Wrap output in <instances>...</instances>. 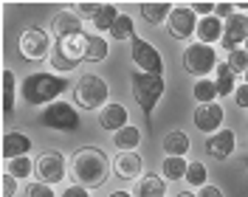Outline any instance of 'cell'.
Returning a JSON list of instances; mask_svg holds the SVG:
<instances>
[{"label": "cell", "mask_w": 248, "mask_h": 197, "mask_svg": "<svg viewBox=\"0 0 248 197\" xmlns=\"http://www.w3.org/2000/svg\"><path fill=\"white\" fill-rule=\"evenodd\" d=\"M71 175L85 189H99L110 178V158L99 147H79L71 155Z\"/></svg>", "instance_id": "obj_1"}, {"label": "cell", "mask_w": 248, "mask_h": 197, "mask_svg": "<svg viewBox=\"0 0 248 197\" xmlns=\"http://www.w3.org/2000/svg\"><path fill=\"white\" fill-rule=\"evenodd\" d=\"M68 91V79L60 74L37 71L23 79V102L26 105H54Z\"/></svg>", "instance_id": "obj_2"}, {"label": "cell", "mask_w": 248, "mask_h": 197, "mask_svg": "<svg viewBox=\"0 0 248 197\" xmlns=\"http://www.w3.org/2000/svg\"><path fill=\"white\" fill-rule=\"evenodd\" d=\"M85 48H88V34H77V37H62L51 51V68L57 74H71L77 71L79 62H85Z\"/></svg>", "instance_id": "obj_3"}, {"label": "cell", "mask_w": 248, "mask_h": 197, "mask_svg": "<svg viewBox=\"0 0 248 197\" xmlns=\"http://www.w3.org/2000/svg\"><path fill=\"white\" fill-rule=\"evenodd\" d=\"M164 91H167L164 76L144 74V71H136V74H133V96H136V105L141 107V113H144L147 121H153V110H155V105L161 102Z\"/></svg>", "instance_id": "obj_4"}, {"label": "cell", "mask_w": 248, "mask_h": 197, "mask_svg": "<svg viewBox=\"0 0 248 197\" xmlns=\"http://www.w3.org/2000/svg\"><path fill=\"white\" fill-rule=\"evenodd\" d=\"M108 96H110L108 82L99 74H85L77 82V88H74V99L85 110H105L108 107Z\"/></svg>", "instance_id": "obj_5"}, {"label": "cell", "mask_w": 248, "mask_h": 197, "mask_svg": "<svg viewBox=\"0 0 248 197\" xmlns=\"http://www.w3.org/2000/svg\"><path fill=\"white\" fill-rule=\"evenodd\" d=\"M184 71L192 76H198V79H206V76L217 71V54L212 45H203V43H192V45H186L184 51Z\"/></svg>", "instance_id": "obj_6"}, {"label": "cell", "mask_w": 248, "mask_h": 197, "mask_svg": "<svg viewBox=\"0 0 248 197\" xmlns=\"http://www.w3.org/2000/svg\"><path fill=\"white\" fill-rule=\"evenodd\" d=\"M40 121L46 124V127H51V130H57V133H77L79 113H77V107L68 105V102H54V105H48L43 110Z\"/></svg>", "instance_id": "obj_7"}, {"label": "cell", "mask_w": 248, "mask_h": 197, "mask_svg": "<svg viewBox=\"0 0 248 197\" xmlns=\"http://www.w3.org/2000/svg\"><path fill=\"white\" fill-rule=\"evenodd\" d=\"M17 45H20V54L29 62L46 60L48 54L54 51V48H51V34H48L46 29H26L20 34V43H17Z\"/></svg>", "instance_id": "obj_8"}, {"label": "cell", "mask_w": 248, "mask_h": 197, "mask_svg": "<svg viewBox=\"0 0 248 197\" xmlns=\"http://www.w3.org/2000/svg\"><path fill=\"white\" fill-rule=\"evenodd\" d=\"M198 23H201V20L192 12V6L178 3V6L172 9L170 20H167V29H170V37H175V40H189V37L198 34Z\"/></svg>", "instance_id": "obj_9"}, {"label": "cell", "mask_w": 248, "mask_h": 197, "mask_svg": "<svg viewBox=\"0 0 248 197\" xmlns=\"http://www.w3.org/2000/svg\"><path fill=\"white\" fill-rule=\"evenodd\" d=\"M130 54H133V60H136V65H139V71L164 76V60H161L158 48H153L147 40L133 37V40H130Z\"/></svg>", "instance_id": "obj_10"}, {"label": "cell", "mask_w": 248, "mask_h": 197, "mask_svg": "<svg viewBox=\"0 0 248 197\" xmlns=\"http://www.w3.org/2000/svg\"><path fill=\"white\" fill-rule=\"evenodd\" d=\"M65 155L57 150H46L40 158H37V167H34V175L40 178V183H48V186H54V183H60L65 178Z\"/></svg>", "instance_id": "obj_11"}, {"label": "cell", "mask_w": 248, "mask_h": 197, "mask_svg": "<svg viewBox=\"0 0 248 197\" xmlns=\"http://www.w3.org/2000/svg\"><path fill=\"white\" fill-rule=\"evenodd\" d=\"M246 43H248V15H232L226 20L220 45L226 48V54H232L237 48H243Z\"/></svg>", "instance_id": "obj_12"}, {"label": "cell", "mask_w": 248, "mask_h": 197, "mask_svg": "<svg viewBox=\"0 0 248 197\" xmlns=\"http://www.w3.org/2000/svg\"><path fill=\"white\" fill-rule=\"evenodd\" d=\"M223 119H226V113H223V107L217 105V102L215 105H198L195 113H192L195 127H198L201 133H206V136L220 133V130H223Z\"/></svg>", "instance_id": "obj_13"}, {"label": "cell", "mask_w": 248, "mask_h": 197, "mask_svg": "<svg viewBox=\"0 0 248 197\" xmlns=\"http://www.w3.org/2000/svg\"><path fill=\"white\" fill-rule=\"evenodd\" d=\"M113 169L122 181H141L144 178V161L139 152H119L113 158Z\"/></svg>", "instance_id": "obj_14"}, {"label": "cell", "mask_w": 248, "mask_h": 197, "mask_svg": "<svg viewBox=\"0 0 248 197\" xmlns=\"http://www.w3.org/2000/svg\"><path fill=\"white\" fill-rule=\"evenodd\" d=\"M234 150H237V136H234L232 130H226V127H223L220 133L206 138V152H209L212 158H217V161L229 158Z\"/></svg>", "instance_id": "obj_15"}, {"label": "cell", "mask_w": 248, "mask_h": 197, "mask_svg": "<svg viewBox=\"0 0 248 197\" xmlns=\"http://www.w3.org/2000/svg\"><path fill=\"white\" fill-rule=\"evenodd\" d=\"M127 119H130V113H127V107L124 105H108L105 110H99V124L108 130V133H119L127 127Z\"/></svg>", "instance_id": "obj_16"}, {"label": "cell", "mask_w": 248, "mask_h": 197, "mask_svg": "<svg viewBox=\"0 0 248 197\" xmlns=\"http://www.w3.org/2000/svg\"><path fill=\"white\" fill-rule=\"evenodd\" d=\"M31 150V138L23 136V133H6L3 136V158L6 161H15V158H23V155H29Z\"/></svg>", "instance_id": "obj_17"}, {"label": "cell", "mask_w": 248, "mask_h": 197, "mask_svg": "<svg viewBox=\"0 0 248 197\" xmlns=\"http://www.w3.org/2000/svg\"><path fill=\"white\" fill-rule=\"evenodd\" d=\"M223 20L220 17H201V23H198V43H203V45H212V43H220L223 40Z\"/></svg>", "instance_id": "obj_18"}, {"label": "cell", "mask_w": 248, "mask_h": 197, "mask_svg": "<svg viewBox=\"0 0 248 197\" xmlns=\"http://www.w3.org/2000/svg\"><path fill=\"white\" fill-rule=\"evenodd\" d=\"M54 34H57V40L62 37H77V34H85L82 31V17L74 15V12H62V15L54 17Z\"/></svg>", "instance_id": "obj_19"}, {"label": "cell", "mask_w": 248, "mask_h": 197, "mask_svg": "<svg viewBox=\"0 0 248 197\" xmlns=\"http://www.w3.org/2000/svg\"><path fill=\"white\" fill-rule=\"evenodd\" d=\"M189 150H192V138H189V133H184V130H170V133L164 136V152H167V155H172V158H184Z\"/></svg>", "instance_id": "obj_20"}, {"label": "cell", "mask_w": 248, "mask_h": 197, "mask_svg": "<svg viewBox=\"0 0 248 197\" xmlns=\"http://www.w3.org/2000/svg\"><path fill=\"white\" fill-rule=\"evenodd\" d=\"M167 195V181L161 175H144L141 181H136L133 197H164Z\"/></svg>", "instance_id": "obj_21"}, {"label": "cell", "mask_w": 248, "mask_h": 197, "mask_svg": "<svg viewBox=\"0 0 248 197\" xmlns=\"http://www.w3.org/2000/svg\"><path fill=\"white\" fill-rule=\"evenodd\" d=\"M172 9L175 6H170V3H139V15L150 23V26H161V23H167L172 15Z\"/></svg>", "instance_id": "obj_22"}, {"label": "cell", "mask_w": 248, "mask_h": 197, "mask_svg": "<svg viewBox=\"0 0 248 197\" xmlns=\"http://www.w3.org/2000/svg\"><path fill=\"white\" fill-rule=\"evenodd\" d=\"M113 144H116V150L119 152H136V147L141 144V130L127 124L124 130L113 133Z\"/></svg>", "instance_id": "obj_23"}, {"label": "cell", "mask_w": 248, "mask_h": 197, "mask_svg": "<svg viewBox=\"0 0 248 197\" xmlns=\"http://www.w3.org/2000/svg\"><path fill=\"white\" fill-rule=\"evenodd\" d=\"M186 169H189V161H186V158H172V155H167V158L161 161V178L167 183L181 181V178H186Z\"/></svg>", "instance_id": "obj_24"}, {"label": "cell", "mask_w": 248, "mask_h": 197, "mask_svg": "<svg viewBox=\"0 0 248 197\" xmlns=\"http://www.w3.org/2000/svg\"><path fill=\"white\" fill-rule=\"evenodd\" d=\"M237 76L232 74V68L226 65V62H220L217 65V79H215V85H217V96L220 99H226V96H234L237 93Z\"/></svg>", "instance_id": "obj_25"}, {"label": "cell", "mask_w": 248, "mask_h": 197, "mask_svg": "<svg viewBox=\"0 0 248 197\" xmlns=\"http://www.w3.org/2000/svg\"><path fill=\"white\" fill-rule=\"evenodd\" d=\"M119 9L113 6V3H102L99 6V12H96V17H93V29L96 31H108L110 34V29L116 26V20H119Z\"/></svg>", "instance_id": "obj_26"}, {"label": "cell", "mask_w": 248, "mask_h": 197, "mask_svg": "<svg viewBox=\"0 0 248 197\" xmlns=\"http://www.w3.org/2000/svg\"><path fill=\"white\" fill-rule=\"evenodd\" d=\"M15 99H17V79L6 68L3 71V113H6V119H12V113H15Z\"/></svg>", "instance_id": "obj_27"}, {"label": "cell", "mask_w": 248, "mask_h": 197, "mask_svg": "<svg viewBox=\"0 0 248 197\" xmlns=\"http://www.w3.org/2000/svg\"><path fill=\"white\" fill-rule=\"evenodd\" d=\"M108 60V40L99 34H88V48H85V62H105Z\"/></svg>", "instance_id": "obj_28"}, {"label": "cell", "mask_w": 248, "mask_h": 197, "mask_svg": "<svg viewBox=\"0 0 248 197\" xmlns=\"http://www.w3.org/2000/svg\"><path fill=\"white\" fill-rule=\"evenodd\" d=\"M34 167H37V161L23 155V158H15V161H6V175H12L17 181H26L29 175H34Z\"/></svg>", "instance_id": "obj_29"}, {"label": "cell", "mask_w": 248, "mask_h": 197, "mask_svg": "<svg viewBox=\"0 0 248 197\" xmlns=\"http://www.w3.org/2000/svg\"><path fill=\"white\" fill-rule=\"evenodd\" d=\"M192 96H195V102L198 105H215L217 99V85L212 79H201V82H195V88H192Z\"/></svg>", "instance_id": "obj_30"}, {"label": "cell", "mask_w": 248, "mask_h": 197, "mask_svg": "<svg viewBox=\"0 0 248 197\" xmlns=\"http://www.w3.org/2000/svg\"><path fill=\"white\" fill-rule=\"evenodd\" d=\"M110 37H113V40H133V37H139V34H136V26H133V17L130 15L119 17L116 26L110 29Z\"/></svg>", "instance_id": "obj_31"}, {"label": "cell", "mask_w": 248, "mask_h": 197, "mask_svg": "<svg viewBox=\"0 0 248 197\" xmlns=\"http://www.w3.org/2000/svg\"><path fill=\"white\" fill-rule=\"evenodd\" d=\"M206 178H209V169L203 167V161H192V164H189V169H186V178H184V181L189 183V186H198V189H203V186H206Z\"/></svg>", "instance_id": "obj_32"}, {"label": "cell", "mask_w": 248, "mask_h": 197, "mask_svg": "<svg viewBox=\"0 0 248 197\" xmlns=\"http://www.w3.org/2000/svg\"><path fill=\"white\" fill-rule=\"evenodd\" d=\"M226 65L232 68V74L234 76H246V71H248V51L246 48H237V51H232L229 57H226Z\"/></svg>", "instance_id": "obj_33"}, {"label": "cell", "mask_w": 248, "mask_h": 197, "mask_svg": "<svg viewBox=\"0 0 248 197\" xmlns=\"http://www.w3.org/2000/svg\"><path fill=\"white\" fill-rule=\"evenodd\" d=\"M26 197H57L54 195V189H51V186H48V183H29V186H26Z\"/></svg>", "instance_id": "obj_34"}, {"label": "cell", "mask_w": 248, "mask_h": 197, "mask_svg": "<svg viewBox=\"0 0 248 197\" xmlns=\"http://www.w3.org/2000/svg\"><path fill=\"white\" fill-rule=\"evenodd\" d=\"M99 6H102V3H74V12H79V17H88V20H93V17H96V12H99Z\"/></svg>", "instance_id": "obj_35"}, {"label": "cell", "mask_w": 248, "mask_h": 197, "mask_svg": "<svg viewBox=\"0 0 248 197\" xmlns=\"http://www.w3.org/2000/svg\"><path fill=\"white\" fill-rule=\"evenodd\" d=\"M234 102H237V107H243V110H248V85L243 82V85H237V93H234Z\"/></svg>", "instance_id": "obj_36"}, {"label": "cell", "mask_w": 248, "mask_h": 197, "mask_svg": "<svg viewBox=\"0 0 248 197\" xmlns=\"http://www.w3.org/2000/svg\"><path fill=\"white\" fill-rule=\"evenodd\" d=\"M17 195V178L3 175V197H15Z\"/></svg>", "instance_id": "obj_37"}, {"label": "cell", "mask_w": 248, "mask_h": 197, "mask_svg": "<svg viewBox=\"0 0 248 197\" xmlns=\"http://www.w3.org/2000/svg\"><path fill=\"white\" fill-rule=\"evenodd\" d=\"M62 197H91V189H85V186L74 183V186H68V189L62 192Z\"/></svg>", "instance_id": "obj_38"}, {"label": "cell", "mask_w": 248, "mask_h": 197, "mask_svg": "<svg viewBox=\"0 0 248 197\" xmlns=\"http://www.w3.org/2000/svg\"><path fill=\"white\" fill-rule=\"evenodd\" d=\"M195 15H203V17H212V12L217 9V3H189Z\"/></svg>", "instance_id": "obj_39"}, {"label": "cell", "mask_w": 248, "mask_h": 197, "mask_svg": "<svg viewBox=\"0 0 248 197\" xmlns=\"http://www.w3.org/2000/svg\"><path fill=\"white\" fill-rule=\"evenodd\" d=\"M234 9H237V3H217V9H215V17H220V20L226 17V20H229V17L234 15Z\"/></svg>", "instance_id": "obj_40"}, {"label": "cell", "mask_w": 248, "mask_h": 197, "mask_svg": "<svg viewBox=\"0 0 248 197\" xmlns=\"http://www.w3.org/2000/svg\"><path fill=\"white\" fill-rule=\"evenodd\" d=\"M198 197H226V195H223V189H220V186H215V183H206L201 192H198Z\"/></svg>", "instance_id": "obj_41"}, {"label": "cell", "mask_w": 248, "mask_h": 197, "mask_svg": "<svg viewBox=\"0 0 248 197\" xmlns=\"http://www.w3.org/2000/svg\"><path fill=\"white\" fill-rule=\"evenodd\" d=\"M108 197H133V192H124L122 189V192H113V195H108Z\"/></svg>", "instance_id": "obj_42"}, {"label": "cell", "mask_w": 248, "mask_h": 197, "mask_svg": "<svg viewBox=\"0 0 248 197\" xmlns=\"http://www.w3.org/2000/svg\"><path fill=\"white\" fill-rule=\"evenodd\" d=\"M178 197H198V195H195V192H181Z\"/></svg>", "instance_id": "obj_43"}, {"label": "cell", "mask_w": 248, "mask_h": 197, "mask_svg": "<svg viewBox=\"0 0 248 197\" xmlns=\"http://www.w3.org/2000/svg\"><path fill=\"white\" fill-rule=\"evenodd\" d=\"M237 9H240V12H248V3H237Z\"/></svg>", "instance_id": "obj_44"}, {"label": "cell", "mask_w": 248, "mask_h": 197, "mask_svg": "<svg viewBox=\"0 0 248 197\" xmlns=\"http://www.w3.org/2000/svg\"><path fill=\"white\" fill-rule=\"evenodd\" d=\"M246 85H248V71H246Z\"/></svg>", "instance_id": "obj_45"}, {"label": "cell", "mask_w": 248, "mask_h": 197, "mask_svg": "<svg viewBox=\"0 0 248 197\" xmlns=\"http://www.w3.org/2000/svg\"><path fill=\"white\" fill-rule=\"evenodd\" d=\"M243 48H246V51H248V43H246V45H243Z\"/></svg>", "instance_id": "obj_46"}, {"label": "cell", "mask_w": 248, "mask_h": 197, "mask_svg": "<svg viewBox=\"0 0 248 197\" xmlns=\"http://www.w3.org/2000/svg\"><path fill=\"white\" fill-rule=\"evenodd\" d=\"M246 167H248V158H246Z\"/></svg>", "instance_id": "obj_47"}, {"label": "cell", "mask_w": 248, "mask_h": 197, "mask_svg": "<svg viewBox=\"0 0 248 197\" xmlns=\"http://www.w3.org/2000/svg\"><path fill=\"white\" fill-rule=\"evenodd\" d=\"M246 130H248V124H246Z\"/></svg>", "instance_id": "obj_48"}]
</instances>
